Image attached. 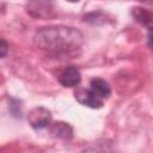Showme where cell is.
<instances>
[{"label": "cell", "instance_id": "1", "mask_svg": "<svg viewBox=\"0 0 153 153\" xmlns=\"http://www.w3.org/2000/svg\"><path fill=\"white\" fill-rule=\"evenodd\" d=\"M33 43L37 48L50 53H71L82 45L84 36L72 26H49L35 33Z\"/></svg>", "mask_w": 153, "mask_h": 153}, {"label": "cell", "instance_id": "2", "mask_svg": "<svg viewBox=\"0 0 153 153\" xmlns=\"http://www.w3.org/2000/svg\"><path fill=\"white\" fill-rule=\"evenodd\" d=\"M51 120V112L43 108V106H37L30 110L27 115V122L33 129H43L45 128Z\"/></svg>", "mask_w": 153, "mask_h": 153}, {"label": "cell", "instance_id": "3", "mask_svg": "<svg viewBox=\"0 0 153 153\" xmlns=\"http://www.w3.org/2000/svg\"><path fill=\"white\" fill-rule=\"evenodd\" d=\"M75 99L85 105V106H88V108H92V109H99L103 106V98L98 97L91 88H78L75 91Z\"/></svg>", "mask_w": 153, "mask_h": 153}, {"label": "cell", "instance_id": "4", "mask_svg": "<svg viewBox=\"0 0 153 153\" xmlns=\"http://www.w3.org/2000/svg\"><path fill=\"white\" fill-rule=\"evenodd\" d=\"M81 80V74L80 71L74 67V66H69L67 67L60 75L59 81L62 86L65 87H74L76 86Z\"/></svg>", "mask_w": 153, "mask_h": 153}, {"label": "cell", "instance_id": "5", "mask_svg": "<svg viewBox=\"0 0 153 153\" xmlns=\"http://www.w3.org/2000/svg\"><path fill=\"white\" fill-rule=\"evenodd\" d=\"M131 14L139 24L147 27L149 31H153V12L152 11L143 7H133Z\"/></svg>", "mask_w": 153, "mask_h": 153}, {"label": "cell", "instance_id": "6", "mask_svg": "<svg viewBox=\"0 0 153 153\" xmlns=\"http://www.w3.org/2000/svg\"><path fill=\"white\" fill-rule=\"evenodd\" d=\"M50 133L54 137L69 140L73 137V128L66 122H55L50 127Z\"/></svg>", "mask_w": 153, "mask_h": 153}, {"label": "cell", "instance_id": "7", "mask_svg": "<svg viewBox=\"0 0 153 153\" xmlns=\"http://www.w3.org/2000/svg\"><path fill=\"white\" fill-rule=\"evenodd\" d=\"M90 88L100 98H108L111 93V88L109 84L104 79H100V78L92 79L90 84Z\"/></svg>", "mask_w": 153, "mask_h": 153}, {"label": "cell", "instance_id": "8", "mask_svg": "<svg viewBox=\"0 0 153 153\" xmlns=\"http://www.w3.org/2000/svg\"><path fill=\"white\" fill-rule=\"evenodd\" d=\"M30 2V10L36 11L37 16L42 14V11H45L47 7L50 6L51 0H29Z\"/></svg>", "mask_w": 153, "mask_h": 153}, {"label": "cell", "instance_id": "9", "mask_svg": "<svg viewBox=\"0 0 153 153\" xmlns=\"http://www.w3.org/2000/svg\"><path fill=\"white\" fill-rule=\"evenodd\" d=\"M7 48H8V45H7L6 41L2 38V39H1V45H0V50H1V57H5V56H6V54H7Z\"/></svg>", "mask_w": 153, "mask_h": 153}, {"label": "cell", "instance_id": "10", "mask_svg": "<svg viewBox=\"0 0 153 153\" xmlns=\"http://www.w3.org/2000/svg\"><path fill=\"white\" fill-rule=\"evenodd\" d=\"M148 43L151 47H153V31H151L148 35Z\"/></svg>", "mask_w": 153, "mask_h": 153}, {"label": "cell", "instance_id": "11", "mask_svg": "<svg viewBox=\"0 0 153 153\" xmlns=\"http://www.w3.org/2000/svg\"><path fill=\"white\" fill-rule=\"evenodd\" d=\"M67 1H69V2H78V1H80V0H67Z\"/></svg>", "mask_w": 153, "mask_h": 153}, {"label": "cell", "instance_id": "12", "mask_svg": "<svg viewBox=\"0 0 153 153\" xmlns=\"http://www.w3.org/2000/svg\"><path fill=\"white\" fill-rule=\"evenodd\" d=\"M140 1H149V0H140Z\"/></svg>", "mask_w": 153, "mask_h": 153}]
</instances>
